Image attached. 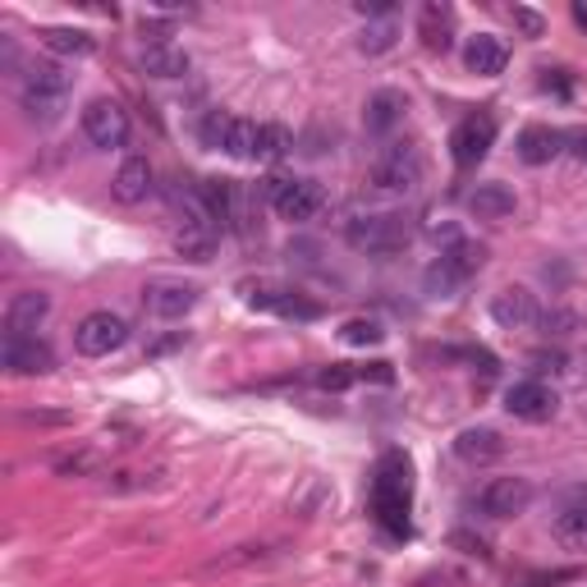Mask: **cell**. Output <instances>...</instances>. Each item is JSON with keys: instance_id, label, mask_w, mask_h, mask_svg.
<instances>
[{"instance_id": "2e32d148", "label": "cell", "mask_w": 587, "mask_h": 587, "mask_svg": "<svg viewBox=\"0 0 587 587\" xmlns=\"http://www.w3.org/2000/svg\"><path fill=\"white\" fill-rule=\"evenodd\" d=\"M46 317H50V294L23 290L5 303V336H33Z\"/></svg>"}, {"instance_id": "1f68e13d", "label": "cell", "mask_w": 587, "mask_h": 587, "mask_svg": "<svg viewBox=\"0 0 587 587\" xmlns=\"http://www.w3.org/2000/svg\"><path fill=\"white\" fill-rule=\"evenodd\" d=\"M551 340H565V336H578L583 330V317L578 313H569V308H551V313H542V321H538Z\"/></svg>"}, {"instance_id": "d6986e66", "label": "cell", "mask_w": 587, "mask_h": 587, "mask_svg": "<svg viewBox=\"0 0 587 587\" xmlns=\"http://www.w3.org/2000/svg\"><path fill=\"white\" fill-rule=\"evenodd\" d=\"M138 65H143V74H151V79H184L193 60H189V50L174 46V42H147Z\"/></svg>"}, {"instance_id": "8d00e7d4", "label": "cell", "mask_w": 587, "mask_h": 587, "mask_svg": "<svg viewBox=\"0 0 587 587\" xmlns=\"http://www.w3.org/2000/svg\"><path fill=\"white\" fill-rule=\"evenodd\" d=\"M532 368H538L542 376L546 372H569V359L560 349H538V353H532Z\"/></svg>"}, {"instance_id": "cb8c5ba5", "label": "cell", "mask_w": 587, "mask_h": 587, "mask_svg": "<svg viewBox=\"0 0 587 587\" xmlns=\"http://www.w3.org/2000/svg\"><path fill=\"white\" fill-rule=\"evenodd\" d=\"M37 42L50 50V56H65V60H83L97 50V37L88 29H42Z\"/></svg>"}, {"instance_id": "7c38bea8", "label": "cell", "mask_w": 587, "mask_h": 587, "mask_svg": "<svg viewBox=\"0 0 587 587\" xmlns=\"http://www.w3.org/2000/svg\"><path fill=\"white\" fill-rule=\"evenodd\" d=\"M492 321L505 330H528V326L542 321V303L528 285H509L492 298Z\"/></svg>"}, {"instance_id": "7402d4cb", "label": "cell", "mask_w": 587, "mask_h": 587, "mask_svg": "<svg viewBox=\"0 0 587 587\" xmlns=\"http://www.w3.org/2000/svg\"><path fill=\"white\" fill-rule=\"evenodd\" d=\"M418 33L427 42V50H450L454 46V10L441 5V0H431L418 14Z\"/></svg>"}, {"instance_id": "ffe728a7", "label": "cell", "mask_w": 587, "mask_h": 587, "mask_svg": "<svg viewBox=\"0 0 587 587\" xmlns=\"http://www.w3.org/2000/svg\"><path fill=\"white\" fill-rule=\"evenodd\" d=\"M464 65L473 74H482V79H496V74H505V65H509V46L496 33H477L464 46Z\"/></svg>"}, {"instance_id": "3957f363", "label": "cell", "mask_w": 587, "mask_h": 587, "mask_svg": "<svg viewBox=\"0 0 587 587\" xmlns=\"http://www.w3.org/2000/svg\"><path fill=\"white\" fill-rule=\"evenodd\" d=\"M372 189L381 193H408V189H418L422 180V157H418V147H408V143H391L381 157L372 161Z\"/></svg>"}, {"instance_id": "277c9868", "label": "cell", "mask_w": 587, "mask_h": 587, "mask_svg": "<svg viewBox=\"0 0 587 587\" xmlns=\"http://www.w3.org/2000/svg\"><path fill=\"white\" fill-rule=\"evenodd\" d=\"M267 197H271V207L280 221H313L321 207H326V193L321 184L313 180H285V174H271L267 180Z\"/></svg>"}, {"instance_id": "5bb4252c", "label": "cell", "mask_w": 587, "mask_h": 587, "mask_svg": "<svg viewBox=\"0 0 587 587\" xmlns=\"http://www.w3.org/2000/svg\"><path fill=\"white\" fill-rule=\"evenodd\" d=\"M248 303H252V308H262V313H275V317H294V321L321 317V308H317L313 298H303L294 290H280V285H252L248 290Z\"/></svg>"}, {"instance_id": "ac0fdd59", "label": "cell", "mask_w": 587, "mask_h": 587, "mask_svg": "<svg viewBox=\"0 0 587 587\" xmlns=\"http://www.w3.org/2000/svg\"><path fill=\"white\" fill-rule=\"evenodd\" d=\"M515 147H519V161L523 166H551L560 151H565V134L551 129V124H528Z\"/></svg>"}, {"instance_id": "d4e9b609", "label": "cell", "mask_w": 587, "mask_h": 587, "mask_svg": "<svg viewBox=\"0 0 587 587\" xmlns=\"http://www.w3.org/2000/svg\"><path fill=\"white\" fill-rule=\"evenodd\" d=\"M469 212L477 221H505V216H515V193L505 184H477L469 193Z\"/></svg>"}, {"instance_id": "8992f818", "label": "cell", "mask_w": 587, "mask_h": 587, "mask_svg": "<svg viewBox=\"0 0 587 587\" xmlns=\"http://www.w3.org/2000/svg\"><path fill=\"white\" fill-rule=\"evenodd\" d=\"M83 134H88V143L92 147H124L129 143V111L120 106V101H111V97H97V101H88L83 106Z\"/></svg>"}, {"instance_id": "4dcf8cb0", "label": "cell", "mask_w": 587, "mask_h": 587, "mask_svg": "<svg viewBox=\"0 0 587 587\" xmlns=\"http://www.w3.org/2000/svg\"><path fill=\"white\" fill-rule=\"evenodd\" d=\"M340 340L363 349V345H381V340H386V330H381V321H372V317H353V321H345Z\"/></svg>"}, {"instance_id": "e0dca14e", "label": "cell", "mask_w": 587, "mask_h": 587, "mask_svg": "<svg viewBox=\"0 0 587 587\" xmlns=\"http://www.w3.org/2000/svg\"><path fill=\"white\" fill-rule=\"evenodd\" d=\"M404 111H408L404 92H395V88H381V92H372V97H368V111H363L368 134H376V138L395 134L399 124H404Z\"/></svg>"}, {"instance_id": "6da1fadb", "label": "cell", "mask_w": 587, "mask_h": 587, "mask_svg": "<svg viewBox=\"0 0 587 587\" xmlns=\"http://www.w3.org/2000/svg\"><path fill=\"white\" fill-rule=\"evenodd\" d=\"M345 239L353 252H368V258H391V252L408 248L414 239V225L399 212H368V216H353L345 225Z\"/></svg>"}, {"instance_id": "7a4b0ae2", "label": "cell", "mask_w": 587, "mask_h": 587, "mask_svg": "<svg viewBox=\"0 0 587 587\" xmlns=\"http://www.w3.org/2000/svg\"><path fill=\"white\" fill-rule=\"evenodd\" d=\"M482 262H487V248H482V244H469V239H459L454 248H441V258L427 267L422 285H427V294L450 298L459 285H464L469 275H477V271H482Z\"/></svg>"}, {"instance_id": "9a60e30c", "label": "cell", "mask_w": 587, "mask_h": 587, "mask_svg": "<svg viewBox=\"0 0 587 587\" xmlns=\"http://www.w3.org/2000/svg\"><path fill=\"white\" fill-rule=\"evenodd\" d=\"M151 189H157V170H151L147 157H129L115 170V180H111V193H115V202H124V207H138V202H147Z\"/></svg>"}, {"instance_id": "52a82bcc", "label": "cell", "mask_w": 587, "mask_h": 587, "mask_svg": "<svg viewBox=\"0 0 587 587\" xmlns=\"http://www.w3.org/2000/svg\"><path fill=\"white\" fill-rule=\"evenodd\" d=\"M551 538L583 555L587 551V487H565L560 492V505H555V515H551Z\"/></svg>"}, {"instance_id": "74e56055", "label": "cell", "mask_w": 587, "mask_h": 587, "mask_svg": "<svg viewBox=\"0 0 587 587\" xmlns=\"http://www.w3.org/2000/svg\"><path fill=\"white\" fill-rule=\"evenodd\" d=\"M353 10H359V14H368V19H391L395 14V5H391V0H359V5H353Z\"/></svg>"}, {"instance_id": "ba28073f", "label": "cell", "mask_w": 587, "mask_h": 587, "mask_svg": "<svg viewBox=\"0 0 587 587\" xmlns=\"http://www.w3.org/2000/svg\"><path fill=\"white\" fill-rule=\"evenodd\" d=\"M532 482L528 477H492L487 487L477 492V509L487 519H519L528 515V505H532Z\"/></svg>"}, {"instance_id": "f546056e", "label": "cell", "mask_w": 587, "mask_h": 587, "mask_svg": "<svg viewBox=\"0 0 587 587\" xmlns=\"http://www.w3.org/2000/svg\"><path fill=\"white\" fill-rule=\"evenodd\" d=\"M229 129H235V115H221V111H207V120H202V147L212 151H225L229 147Z\"/></svg>"}, {"instance_id": "836d02e7", "label": "cell", "mask_w": 587, "mask_h": 587, "mask_svg": "<svg viewBox=\"0 0 587 587\" xmlns=\"http://www.w3.org/2000/svg\"><path fill=\"white\" fill-rule=\"evenodd\" d=\"M509 19H515V29H519L523 37H542V33H546V19H542L538 10H528V5H515V10H509Z\"/></svg>"}, {"instance_id": "5b68a950", "label": "cell", "mask_w": 587, "mask_h": 587, "mask_svg": "<svg viewBox=\"0 0 587 587\" xmlns=\"http://www.w3.org/2000/svg\"><path fill=\"white\" fill-rule=\"evenodd\" d=\"M124 340H129V321H124L120 313H88L79 326H74V349L83 353V359H106V353L124 349Z\"/></svg>"}, {"instance_id": "83f0119b", "label": "cell", "mask_w": 587, "mask_h": 587, "mask_svg": "<svg viewBox=\"0 0 587 587\" xmlns=\"http://www.w3.org/2000/svg\"><path fill=\"white\" fill-rule=\"evenodd\" d=\"M395 42H399V23H395V19L368 23V29L359 33V50H363V56H386Z\"/></svg>"}, {"instance_id": "f1b7e54d", "label": "cell", "mask_w": 587, "mask_h": 587, "mask_svg": "<svg viewBox=\"0 0 587 587\" xmlns=\"http://www.w3.org/2000/svg\"><path fill=\"white\" fill-rule=\"evenodd\" d=\"M225 157H235V161H258V120H235Z\"/></svg>"}, {"instance_id": "4fadbf2b", "label": "cell", "mask_w": 587, "mask_h": 587, "mask_svg": "<svg viewBox=\"0 0 587 587\" xmlns=\"http://www.w3.org/2000/svg\"><path fill=\"white\" fill-rule=\"evenodd\" d=\"M143 303H147V313L151 317H166V321H174V317H184L193 303H197V290L189 285V280H147L143 285Z\"/></svg>"}, {"instance_id": "d590c367", "label": "cell", "mask_w": 587, "mask_h": 587, "mask_svg": "<svg viewBox=\"0 0 587 587\" xmlns=\"http://www.w3.org/2000/svg\"><path fill=\"white\" fill-rule=\"evenodd\" d=\"M353 381H359V372H349L345 363H330L326 372H317V386H326V391H345Z\"/></svg>"}, {"instance_id": "f35d334b", "label": "cell", "mask_w": 587, "mask_h": 587, "mask_svg": "<svg viewBox=\"0 0 587 587\" xmlns=\"http://www.w3.org/2000/svg\"><path fill=\"white\" fill-rule=\"evenodd\" d=\"M565 151L574 161H587V129H574V134H565Z\"/></svg>"}, {"instance_id": "8fae6325", "label": "cell", "mask_w": 587, "mask_h": 587, "mask_svg": "<svg viewBox=\"0 0 587 587\" xmlns=\"http://www.w3.org/2000/svg\"><path fill=\"white\" fill-rule=\"evenodd\" d=\"M0 363H5L14 376H46L50 368H56V353H50V345L37 340V336H5V345H0Z\"/></svg>"}, {"instance_id": "4316f807", "label": "cell", "mask_w": 587, "mask_h": 587, "mask_svg": "<svg viewBox=\"0 0 587 587\" xmlns=\"http://www.w3.org/2000/svg\"><path fill=\"white\" fill-rule=\"evenodd\" d=\"M294 151V134L285 124H258V161H280Z\"/></svg>"}, {"instance_id": "30bf717a", "label": "cell", "mask_w": 587, "mask_h": 587, "mask_svg": "<svg viewBox=\"0 0 587 587\" xmlns=\"http://www.w3.org/2000/svg\"><path fill=\"white\" fill-rule=\"evenodd\" d=\"M505 408L519 422H551L555 408H560V395L546 386V381H515V386L505 391Z\"/></svg>"}, {"instance_id": "ab89813d", "label": "cell", "mask_w": 587, "mask_h": 587, "mask_svg": "<svg viewBox=\"0 0 587 587\" xmlns=\"http://www.w3.org/2000/svg\"><path fill=\"white\" fill-rule=\"evenodd\" d=\"M574 19H578L583 29H587V5H574Z\"/></svg>"}, {"instance_id": "d6a6232c", "label": "cell", "mask_w": 587, "mask_h": 587, "mask_svg": "<svg viewBox=\"0 0 587 587\" xmlns=\"http://www.w3.org/2000/svg\"><path fill=\"white\" fill-rule=\"evenodd\" d=\"M19 106L29 111V120H37V124H56L60 120V111H65V101H42V97H19Z\"/></svg>"}, {"instance_id": "603a6c76", "label": "cell", "mask_w": 587, "mask_h": 587, "mask_svg": "<svg viewBox=\"0 0 587 587\" xmlns=\"http://www.w3.org/2000/svg\"><path fill=\"white\" fill-rule=\"evenodd\" d=\"M19 97H42V101H65L69 97V74L60 65H33L23 74Z\"/></svg>"}, {"instance_id": "e575fe53", "label": "cell", "mask_w": 587, "mask_h": 587, "mask_svg": "<svg viewBox=\"0 0 587 587\" xmlns=\"http://www.w3.org/2000/svg\"><path fill=\"white\" fill-rule=\"evenodd\" d=\"M56 469H60V473H97V469H101V454H97V450L65 454V459H56Z\"/></svg>"}, {"instance_id": "484cf974", "label": "cell", "mask_w": 587, "mask_h": 587, "mask_svg": "<svg viewBox=\"0 0 587 587\" xmlns=\"http://www.w3.org/2000/svg\"><path fill=\"white\" fill-rule=\"evenodd\" d=\"M174 248H180V258H189V262H212V252H216V235H212V229L184 225L180 235H174Z\"/></svg>"}, {"instance_id": "44dd1931", "label": "cell", "mask_w": 587, "mask_h": 587, "mask_svg": "<svg viewBox=\"0 0 587 587\" xmlns=\"http://www.w3.org/2000/svg\"><path fill=\"white\" fill-rule=\"evenodd\" d=\"M454 454L464 459V464H492V459L505 454V441H500V431H492V427H469V431H459L454 437Z\"/></svg>"}, {"instance_id": "9c48e42d", "label": "cell", "mask_w": 587, "mask_h": 587, "mask_svg": "<svg viewBox=\"0 0 587 587\" xmlns=\"http://www.w3.org/2000/svg\"><path fill=\"white\" fill-rule=\"evenodd\" d=\"M492 143H496V120H492V115H469V120L454 124V134H450V157H454L459 170H473L477 161H487Z\"/></svg>"}]
</instances>
